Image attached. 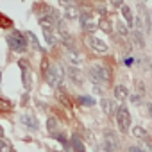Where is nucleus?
<instances>
[{"label": "nucleus", "mask_w": 152, "mask_h": 152, "mask_svg": "<svg viewBox=\"0 0 152 152\" xmlns=\"http://www.w3.org/2000/svg\"><path fill=\"white\" fill-rule=\"evenodd\" d=\"M72 145H73L75 152H84V145H83V141H81L77 136H73V138H72Z\"/></svg>", "instance_id": "nucleus-19"}, {"label": "nucleus", "mask_w": 152, "mask_h": 152, "mask_svg": "<svg viewBox=\"0 0 152 152\" xmlns=\"http://www.w3.org/2000/svg\"><path fill=\"white\" fill-rule=\"evenodd\" d=\"M116 124H118V129L122 132H127L131 129V113H129V109L124 104L116 111Z\"/></svg>", "instance_id": "nucleus-3"}, {"label": "nucleus", "mask_w": 152, "mask_h": 152, "mask_svg": "<svg viewBox=\"0 0 152 152\" xmlns=\"http://www.w3.org/2000/svg\"><path fill=\"white\" fill-rule=\"evenodd\" d=\"M99 29H102L104 32H107V34H111L113 32V25H111V22L107 20V18H102L100 22H99Z\"/></svg>", "instance_id": "nucleus-17"}, {"label": "nucleus", "mask_w": 152, "mask_h": 152, "mask_svg": "<svg viewBox=\"0 0 152 152\" xmlns=\"http://www.w3.org/2000/svg\"><path fill=\"white\" fill-rule=\"evenodd\" d=\"M47 129H48L50 134L56 132V131H57V120H56V118H48V120H47Z\"/></svg>", "instance_id": "nucleus-23"}, {"label": "nucleus", "mask_w": 152, "mask_h": 152, "mask_svg": "<svg viewBox=\"0 0 152 152\" xmlns=\"http://www.w3.org/2000/svg\"><path fill=\"white\" fill-rule=\"evenodd\" d=\"M100 107H102L104 115H107V116H116L118 107H116L115 100H111V99H102V100H100Z\"/></svg>", "instance_id": "nucleus-9"}, {"label": "nucleus", "mask_w": 152, "mask_h": 152, "mask_svg": "<svg viewBox=\"0 0 152 152\" xmlns=\"http://www.w3.org/2000/svg\"><path fill=\"white\" fill-rule=\"evenodd\" d=\"M45 79L48 83V86L52 88H57L63 84V79H64V70L61 64H50L48 70L45 72Z\"/></svg>", "instance_id": "nucleus-1"}, {"label": "nucleus", "mask_w": 152, "mask_h": 152, "mask_svg": "<svg viewBox=\"0 0 152 152\" xmlns=\"http://www.w3.org/2000/svg\"><path fill=\"white\" fill-rule=\"evenodd\" d=\"M22 124L29 129V131H38V118L32 115V113H25V115H22Z\"/></svg>", "instance_id": "nucleus-10"}, {"label": "nucleus", "mask_w": 152, "mask_h": 152, "mask_svg": "<svg viewBox=\"0 0 152 152\" xmlns=\"http://www.w3.org/2000/svg\"><path fill=\"white\" fill-rule=\"evenodd\" d=\"M148 115H150V118H152V102L148 104Z\"/></svg>", "instance_id": "nucleus-31"}, {"label": "nucleus", "mask_w": 152, "mask_h": 152, "mask_svg": "<svg viewBox=\"0 0 152 152\" xmlns=\"http://www.w3.org/2000/svg\"><path fill=\"white\" fill-rule=\"evenodd\" d=\"M143 150H147V152H152V143L145 141V145H143Z\"/></svg>", "instance_id": "nucleus-29"}, {"label": "nucleus", "mask_w": 152, "mask_h": 152, "mask_svg": "<svg viewBox=\"0 0 152 152\" xmlns=\"http://www.w3.org/2000/svg\"><path fill=\"white\" fill-rule=\"evenodd\" d=\"M79 102H81L83 106H88V107L95 106V99H93V97H88V95H83V97H79Z\"/></svg>", "instance_id": "nucleus-20"}, {"label": "nucleus", "mask_w": 152, "mask_h": 152, "mask_svg": "<svg viewBox=\"0 0 152 152\" xmlns=\"http://www.w3.org/2000/svg\"><path fill=\"white\" fill-rule=\"evenodd\" d=\"M66 75H68V79L73 83V84H83L84 77H83V73L77 66H68L66 68Z\"/></svg>", "instance_id": "nucleus-8"}, {"label": "nucleus", "mask_w": 152, "mask_h": 152, "mask_svg": "<svg viewBox=\"0 0 152 152\" xmlns=\"http://www.w3.org/2000/svg\"><path fill=\"white\" fill-rule=\"evenodd\" d=\"M86 45H88L91 50L99 52V54H104V52H107V43H106L104 39H100V38L93 36V34L86 36Z\"/></svg>", "instance_id": "nucleus-5"}, {"label": "nucleus", "mask_w": 152, "mask_h": 152, "mask_svg": "<svg viewBox=\"0 0 152 152\" xmlns=\"http://www.w3.org/2000/svg\"><path fill=\"white\" fill-rule=\"evenodd\" d=\"M131 38H132V41H134V45H136L138 48H143V47H145V39H143V36H141L140 31H132V32H131Z\"/></svg>", "instance_id": "nucleus-16"}, {"label": "nucleus", "mask_w": 152, "mask_h": 152, "mask_svg": "<svg viewBox=\"0 0 152 152\" xmlns=\"http://www.w3.org/2000/svg\"><path fill=\"white\" fill-rule=\"evenodd\" d=\"M127 152H147V150H143V148H140V147H129Z\"/></svg>", "instance_id": "nucleus-28"}, {"label": "nucleus", "mask_w": 152, "mask_h": 152, "mask_svg": "<svg viewBox=\"0 0 152 152\" xmlns=\"http://www.w3.org/2000/svg\"><path fill=\"white\" fill-rule=\"evenodd\" d=\"M18 64H20V68L23 70V86H25V90L29 91V90H31V84H32V83H31V72H29V64H27V63H23V61H20Z\"/></svg>", "instance_id": "nucleus-14"}, {"label": "nucleus", "mask_w": 152, "mask_h": 152, "mask_svg": "<svg viewBox=\"0 0 152 152\" xmlns=\"http://www.w3.org/2000/svg\"><path fill=\"white\" fill-rule=\"evenodd\" d=\"M90 70L97 75L99 81H100L102 84L109 83V79H111V72H109V68H107V66H104V64H93Z\"/></svg>", "instance_id": "nucleus-6"}, {"label": "nucleus", "mask_w": 152, "mask_h": 152, "mask_svg": "<svg viewBox=\"0 0 152 152\" xmlns=\"http://www.w3.org/2000/svg\"><path fill=\"white\" fill-rule=\"evenodd\" d=\"M81 25H83V29L84 31H88V32H93V31H97L99 29V23L91 18V15L90 13H81Z\"/></svg>", "instance_id": "nucleus-7"}, {"label": "nucleus", "mask_w": 152, "mask_h": 152, "mask_svg": "<svg viewBox=\"0 0 152 152\" xmlns=\"http://www.w3.org/2000/svg\"><path fill=\"white\" fill-rule=\"evenodd\" d=\"M129 88L127 86H124V84H116L115 86V99L116 100H120V102H124V100H127L129 99Z\"/></svg>", "instance_id": "nucleus-12"}, {"label": "nucleus", "mask_w": 152, "mask_h": 152, "mask_svg": "<svg viewBox=\"0 0 152 152\" xmlns=\"http://www.w3.org/2000/svg\"><path fill=\"white\" fill-rule=\"evenodd\" d=\"M25 36H27V38L31 39V43H32V45H34L36 48H41V47H39V41H38V38H36V34H34V32L27 31V32H25Z\"/></svg>", "instance_id": "nucleus-25"}, {"label": "nucleus", "mask_w": 152, "mask_h": 152, "mask_svg": "<svg viewBox=\"0 0 152 152\" xmlns=\"http://www.w3.org/2000/svg\"><path fill=\"white\" fill-rule=\"evenodd\" d=\"M150 15H152V13H150Z\"/></svg>", "instance_id": "nucleus-34"}, {"label": "nucleus", "mask_w": 152, "mask_h": 152, "mask_svg": "<svg viewBox=\"0 0 152 152\" xmlns=\"http://www.w3.org/2000/svg\"><path fill=\"white\" fill-rule=\"evenodd\" d=\"M43 36H45V39H47V43H48L50 47L57 43V38H56V36H54V34H52L50 31H43Z\"/></svg>", "instance_id": "nucleus-22"}, {"label": "nucleus", "mask_w": 152, "mask_h": 152, "mask_svg": "<svg viewBox=\"0 0 152 152\" xmlns=\"http://www.w3.org/2000/svg\"><path fill=\"white\" fill-rule=\"evenodd\" d=\"M116 32H118L120 36H127V34H129V27H127V23H124V22H116Z\"/></svg>", "instance_id": "nucleus-18"}, {"label": "nucleus", "mask_w": 152, "mask_h": 152, "mask_svg": "<svg viewBox=\"0 0 152 152\" xmlns=\"http://www.w3.org/2000/svg\"><path fill=\"white\" fill-rule=\"evenodd\" d=\"M132 134H134L136 138H141V140H145V138H147V131H145L143 127H140V125L132 127Z\"/></svg>", "instance_id": "nucleus-21"}, {"label": "nucleus", "mask_w": 152, "mask_h": 152, "mask_svg": "<svg viewBox=\"0 0 152 152\" xmlns=\"http://www.w3.org/2000/svg\"><path fill=\"white\" fill-rule=\"evenodd\" d=\"M7 45L15 52H25L27 50V39H25V36L20 31H13L7 36Z\"/></svg>", "instance_id": "nucleus-2"}, {"label": "nucleus", "mask_w": 152, "mask_h": 152, "mask_svg": "<svg viewBox=\"0 0 152 152\" xmlns=\"http://www.w3.org/2000/svg\"><path fill=\"white\" fill-rule=\"evenodd\" d=\"M95 150H97V152H107V150H106V147H104L102 143H100V145H97V147H95Z\"/></svg>", "instance_id": "nucleus-30"}, {"label": "nucleus", "mask_w": 152, "mask_h": 152, "mask_svg": "<svg viewBox=\"0 0 152 152\" xmlns=\"http://www.w3.org/2000/svg\"><path fill=\"white\" fill-rule=\"evenodd\" d=\"M131 102H132V104H136V106H138V104H140V102H141V97H140V95H131Z\"/></svg>", "instance_id": "nucleus-27"}, {"label": "nucleus", "mask_w": 152, "mask_h": 152, "mask_svg": "<svg viewBox=\"0 0 152 152\" xmlns=\"http://www.w3.org/2000/svg\"><path fill=\"white\" fill-rule=\"evenodd\" d=\"M0 81H2V73H0Z\"/></svg>", "instance_id": "nucleus-33"}, {"label": "nucleus", "mask_w": 152, "mask_h": 152, "mask_svg": "<svg viewBox=\"0 0 152 152\" xmlns=\"http://www.w3.org/2000/svg\"><path fill=\"white\" fill-rule=\"evenodd\" d=\"M79 15H81V13H79L77 6L66 4V7H64V18H68V20H77V18H81Z\"/></svg>", "instance_id": "nucleus-13"}, {"label": "nucleus", "mask_w": 152, "mask_h": 152, "mask_svg": "<svg viewBox=\"0 0 152 152\" xmlns=\"http://www.w3.org/2000/svg\"><path fill=\"white\" fill-rule=\"evenodd\" d=\"M66 59H68L70 66H77V68H79V64L83 63L81 54H79L77 50H73V48H68V50H66Z\"/></svg>", "instance_id": "nucleus-11"}, {"label": "nucleus", "mask_w": 152, "mask_h": 152, "mask_svg": "<svg viewBox=\"0 0 152 152\" xmlns=\"http://www.w3.org/2000/svg\"><path fill=\"white\" fill-rule=\"evenodd\" d=\"M102 145L106 147L107 152H116L120 147V140L116 136V132L113 129H106L104 131V138H102Z\"/></svg>", "instance_id": "nucleus-4"}, {"label": "nucleus", "mask_w": 152, "mask_h": 152, "mask_svg": "<svg viewBox=\"0 0 152 152\" xmlns=\"http://www.w3.org/2000/svg\"><path fill=\"white\" fill-rule=\"evenodd\" d=\"M0 138H4V129L0 127Z\"/></svg>", "instance_id": "nucleus-32"}, {"label": "nucleus", "mask_w": 152, "mask_h": 152, "mask_svg": "<svg viewBox=\"0 0 152 152\" xmlns=\"http://www.w3.org/2000/svg\"><path fill=\"white\" fill-rule=\"evenodd\" d=\"M0 109H2V111H9V109H11V102L0 99Z\"/></svg>", "instance_id": "nucleus-26"}, {"label": "nucleus", "mask_w": 152, "mask_h": 152, "mask_svg": "<svg viewBox=\"0 0 152 152\" xmlns=\"http://www.w3.org/2000/svg\"><path fill=\"white\" fill-rule=\"evenodd\" d=\"M122 15H124V18H125V23H127V27H131V29H132V25H134L136 22H134V16H132V11H131V7H129V6H124V7H122Z\"/></svg>", "instance_id": "nucleus-15"}, {"label": "nucleus", "mask_w": 152, "mask_h": 152, "mask_svg": "<svg viewBox=\"0 0 152 152\" xmlns=\"http://www.w3.org/2000/svg\"><path fill=\"white\" fill-rule=\"evenodd\" d=\"M0 152H13L11 143L6 141V140H2V138H0Z\"/></svg>", "instance_id": "nucleus-24"}]
</instances>
